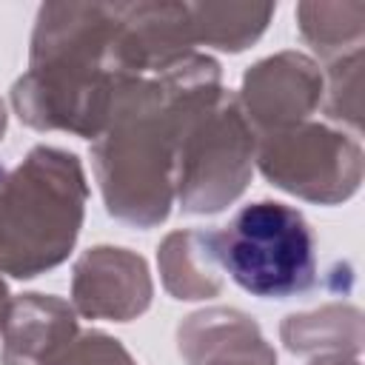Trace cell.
Instances as JSON below:
<instances>
[{
	"instance_id": "6da1fadb",
	"label": "cell",
	"mask_w": 365,
	"mask_h": 365,
	"mask_svg": "<svg viewBox=\"0 0 365 365\" xmlns=\"http://www.w3.org/2000/svg\"><path fill=\"white\" fill-rule=\"evenodd\" d=\"M191 51L185 3H46L11 106L37 131L94 140L131 80Z\"/></svg>"
},
{
	"instance_id": "7a4b0ae2",
	"label": "cell",
	"mask_w": 365,
	"mask_h": 365,
	"mask_svg": "<svg viewBox=\"0 0 365 365\" xmlns=\"http://www.w3.org/2000/svg\"><path fill=\"white\" fill-rule=\"evenodd\" d=\"M222 94L220 63L191 51L131 80L91 143V165L106 211L134 228L165 222L174 174L191 117Z\"/></svg>"
},
{
	"instance_id": "3957f363",
	"label": "cell",
	"mask_w": 365,
	"mask_h": 365,
	"mask_svg": "<svg viewBox=\"0 0 365 365\" xmlns=\"http://www.w3.org/2000/svg\"><path fill=\"white\" fill-rule=\"evenodd\" d=\"M88 182L74 151L34 145L0 168V274L31 279L74 251L83 228Z\"/></svg>"
},
{
	"instance_id": "277c9868",
	"label": "cell",
	"mask_w": 365,
	"mask_h": 365,
	"mask_svg": "<svg viewBox=\"0 0 365 365\" xmlns=\"http://www.w3.org/2000/svg\"><path fill=\"white\" fill-rule=\"evenodd\" d=\"M217 259L228 277L262 299H285L317 282V240L308 220L277 200L242 205L214 231Z\"/></svg>"
},
{
	"instance_id": "5b68a950",
	"label": "cell",
	"mask_w": 365,
	"mask_h": 365,
	"mask_svg": "<svg viewBox=\"0 0 365 365\" xmlns=\"http://www.w3.org/2000/svg\"><path fill=\"white\" fill-rule=\"evenodd\" d=\"M257 134L240 111L237 94L222 91L200 108L180 143L174 200L185 214H217L251 182Z\"/></svg>"
},
{
	"instance_id": "8992f818",
	"label": "cell",
	"mask_w": 365,
	"mask_h": 365,
	"mask_svg": "<svg viewBox=\"0 0 365 365\" xmlns=\"http://www.w3.org/2000/svg\"><path fill=\"white\" fill-rule=\"evenodd\" d=\"M254 163L271 185L319 205L351 200L365 171L359 140L314 120L259 134Z\"/></svg>"
},
{
	"instance_id": "52a82bcc",
	"label": "cell",
	"mask_w": 365,
	"mask_h": 365,
	"mask_svg": "<svg viewBox=\"0 0 365 365\" xmlns=\"http://www.w3.org/2000/svg\"><path fill=\"white\" fill-rule=\"evenodd\" d=\"M325 77L319 66L302 51H279L245 68L237 94L254 134L305 123L322 103Z\"/></svg>"
},
{
	"instance_id": "ba28073f",
	"label": "cell",
	"mask_w": 365,
	"mask_h": 365,
	"mask_svg": "<svg viewBox=\"0 0 365 365\" xmlns=\"http://www.w3.org/2000/svg\"><path fill=\"white\" fill-rule=\"evenodd\" d=\"M154 282L148 262L120 245H94L71 271V305L86 319L128 322L148 311Z\"/></svg>"
},
{
	"instance_id": "9c48e42d",
	"label": "cell",
	"mask_w": 365,
	"mask_h": 365,
	"mask_svg": "<svg viewBox=\"0 0 365 365\" xmlns=\"http://www.w3.org/2000/svg\"><path fill=\"white\" fill-rule=\"evenodd\" d=\"M177 351L188 365H277L257 319L225 305L188 314L177 328Z\"/></svg>"
},
{
	"instance_id": "30bf717a",
	"label": "cell",
	"mask_w": 365,
	"mask_h": 365,
	"mask_svg": "<svg viewBox=\"0 0 365 365\" xmlns=\"http://www.w3.org/2000/svg\"><path fill=\"white\" fill-rule=\"evenodd\" d=\"M0 331V365H54L63 348L80 334V322L68 299L29 291L9 302Z\"/></svg>"
},
{
	"instance_id": "8fae6325",
	"label": "cell",
	"mask_w": 365,
	"mask_h": 365,
	"mask_svg": "<svg viewBox=\"0 0 365 365\" xmlns=\"http://www.w3.org/2000/svg\"><path fill=\"white\" fill-rule=\"evenodd\" d=\"M157 268L174 299H208L222 291L214 231L208 228L171 231L157 248Z\"/></svg>"
},
{
	"instance_id": "7c38bea8",
	"label": "cell",
	"mask_w": 365,
	"mask_h": 365,
	"mask_svg": "<svg viewBox=\"0 0 365 365\" xmlns=\"http://www.w3.org/2000/svg\"><path fill=\"white\" fill-rule=\"evenodd\" d=\"M279 339L291 354H348L362 351V311L345 302H328L314 311L288 314L279 322Z\"/></svg>"
},
{
	"instance_id": "4fadbf2b",
	"label": "cell",
	"mask_w": 365,
	"mask_h": 365,
	"mask_svg": "<svg viewBox=\"0 0 365 365\" xmlns=\"http://www.w3.org/2000/svg\"><path fill=\"white\" fill-rule=\"evenodd\" d=\"M194 46L242 51L268 29L277 6L265 3H185Z\"/></svg>"
},
{
	"instance_id": "5bb4252c",
	"label": "cell",
	"mask_w": 365,
	"mask_h": 365,
	"mask_svg": "<svg viewBox=\"0 0 365 365\" xmlns=\"http://www.w3.org/2000/svg\"><path fill=\"white\" fill-rule=\"evenodd\" d=\"M297 26L311 48L325 60H336L362 48L365 40V3H299Z\"/></svg>"
},
{
	"instance_id": "9a60e30c",
	"label": "cell",
	"mask_w": 365,
	"mask_h": 365,
	"mask_svg": "<svg viewBox=\"0 0 365 365\" xmlns=\"http://www.w3.org/2000/svg\"><path fill=\"white\" fill-rule=\"evenodd\" d=\"M362 63H365V51H348L336 60H331L325 68V114L339 123L348 125L351 134L356 137L362 131Z\"/></svg>"
},
{
	"instance_id": "2e32d148",
	"label": "cell",
	"mask_w": 365,
	"mask_h": 365,
	"mask_svg": "<svg viewBox=\"0 0 365 365\" xmlns=\"http://www.w3.org/2000/svg\"><path fill=\"white\" fill-rule=\"evenodd\" d=\"M54 365H137V359L120 339L103 331H80L63 348Z\"/></svg>"
},
{
	"instance_id": "e0dca14e",
	"label": "cell",
	"mask_w": 365,
	"mask_h": 365,
	"mask_svg": "<svg viewBox=\"0 0 365 365\" xmlns=\"http://www.w3.org/2000/svg\"><path fill=\"white\" fill-rule=\"evenodd\" d=\"M308 365H362L359 356H348V354H322L317 359H311Z\"/></svg>"
},
{
	"instance_id": "ac0fdd59",
	"label": "cell",
	"mask_w": 365,
	"mask_h": 365,
	"mask_svg": "<svg viewBox=\"0 0 365 365\" xmlns=\"http://www.w3.org/2000/svg\"><path fill=\"white\" fill-rule=\"evenodd\" d=\"M9 288H6V282H3V277H0V328H3V322H6V311H9Z\"/></svg>"
},
{
	"instance_id": "d6986e66",
	"label": "cell",
	"mask_w": 365,
	"mask_h": 365,
	"mask_svg": "<svg viewBox=\"0 0 365 365\" xmlns=\"http://www.w3.org/2000/svg\"><path fill=\"white\" fill-rule=\"evenodd\" d=\"M6 123H9V114H6V106H3V100H0V140H3V134H6Z\"/></svg>"
}]
</instances>
